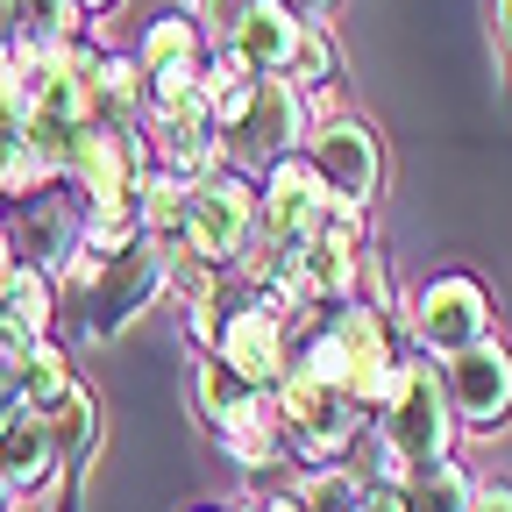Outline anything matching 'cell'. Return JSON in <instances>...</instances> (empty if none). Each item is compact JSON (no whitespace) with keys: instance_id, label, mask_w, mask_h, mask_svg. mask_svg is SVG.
<instances>
[{"instance_id":"cell-22","label":"cell","mask_w":512,"mask_h":512,"mask_svg":"<svg viewBox=\"0 0 512 512\" xmlns=\"http://www.w3.org/2000/svg\"><path fill=\"white\" fill-rule=\"evenodd\" d=\"M349 512H406V484H392V477H356Z\"/></svg>"},{"instance_id":"cell-13","label":"cell","mask_w":512,"mask_h":512,"mask_svg":"<svg viewBox=\"0 0 512 512\" xmlns=\"http://www.w3.org/2000/svg\"><path fill=\"white\" fill-rule=\"evenodd\" d=\"M36 185H50L36 143H29V100H22V72L0 50V200H29Z\"/></svg>"},{"instance_id":"cell-26","label":"cell","mask_w":512,"mask_h":512,"mask_svg":"<svg viewBox=\"0 0 512 512\" xmlns=\"http://www.w3.org/2000/svg\"><path fill=\"white\" fill-rule=\"evenodd\" d=\"M285 8H292L299 22H328V15L342 8V0H285Z\"/></svg>"},{"instance_id":"cell-15","label":"cell","mask_w":512,"mask_h":512,"mask_svg":"<svg viewBox=\"0 0 512 512\" xmlns=\"http://www.w3.org/2000/svg\"><path fill=\"white\" fill-rule=\"evenodd\" d=\"M50 320H57V278L15 264L0 278V356H22V349L50 342Z\"/></svg>"},{"instance_id":"cell-29","label":"cell","mask_w":512,"mask_h":512,"mask_svg":"<svg viewBox=\"0 0 512 512\" xmlns=\"http://www.w3.org/2000/svg\"><path fill=\"white\" fill-rule=\"evenodd\" d=\"M0 50H8V0H0Z\"/></svg>"},{"instance_id":"cell-30","label":"cell","mask_w":512,"mask_h":512,"mask_svg":"<svg viewBox=\"0 0 512 512\" xmlns=\"http://www.w3.org/2000/svg\"><path fill=\"white\" fill-rule=\"evenodd\" d=\"M200 512H228V505H200Z\"/></svg>"},{"instance_id":"cell-18","label":"cell","mask_w":512,"mask_h":512,"mask_svg":"<svg viewBox=\"0 0 512 512\" xmlns=\"http://www.w3.org/2000/svg\"><path fill=\"white\" fill-rule=\"evenodd\" d=\"M399 484H406V512H470V498H477V477L463 470V456H441L427 470H406Z\"/></svg>"},{"instance_id":"cell-5","label":"cell","mask_w":512,"mask_h":512,"mask_svg":"<svg viewBox=\"0 0 512 512\" xmlns=\"http://www.w3.org/2000/svg\"><path fill=\"white\" fill-rule=\"evenodd\" d=\"M306 128H313V100L292 86V79H256L249 100L235 107V121L221 128V157L235 178H264L271 164L299 157L306 150Z\"/></svg>"},{"instance_id":"cell-24","label":"cell","mask_w":512,"mask_h":512,"mask_svg":"<svg viewBox=\"0 0 512 512\" xmlns=\"http://www.w3.org/2000/svg\"><path fill=\"white\" fill-rule=\"evenodd\" d=\"M242 512H299V498H292V491H249Z\"/></svg>"},{"instance_id":"cell-11","label":"cell","mask_w":512,"mask_h":512,"mask_svg":"<svg viewBox=\"0 0 512 512\" xmlns=\"http://www.w3.org/2000/svg\"><path fill=\"white\" fill-rule=\"evenodd\" d=\"M143 157H150V171H164V178H178V185L221 171L228 157H221V128H214L207 100L192 93V100H178V107H164V114H143Z\"/></svg>"},{"instance_id":"cell-10","label":"cell","mask_w":512,"mask_h":512,"mask_svg":"<svg viewBox=\"0 0 512 512\" xmlns=\"http://www.w3.org/2000/svg\"><path fill=\"white\" fill-rule=\"evenodd\" d=\"M207 36L192 15H157L143 50H136V79H143V114H164L207 86Z\"/></svg>"},{"instance_id":"cell-12","label":"cell","mask_w":512,"mask_h":512,"mask_svg":"<svg viewBox=\"0 0 512 512\" xmlns=\"http://www.w3.org/2000/svg\"><path fill=\"white\" fill-rule=\"evenodd\" d=\"M57 441H50V427L36 420V413H0V491L8 498H43V491H57Z\"/></svg>"},{"instance_id":"cell-25","label":"cell","mask_w":512,"mask_h":512,"mask_svg":"<svg viewBox=\"0 0 512 512\" xmlns=\"http://www.w3.org/2000/svg\"><path fill=\"white\" fill-rule=\"evenodd\" d=\"M470 512H512V484H477Z\"/></svg>"},{"instance_id":"cell-21","label":"cell","mask_w":512,"mask_h":512,"mask_svg":"<svg viewBox=\"0 0 512 512\" xmlns=\"http://www.w3.org/2000/svg\"><path fill=\"white\" fill-rule=\"evenodd\" d=\"M256 8H264V0H192V22H200V36H207V50H221Z\"/></svg>"},{"instance_id":"cell-27","label":"cell","mask_w":512,"mask_h":512,"mask_svg":"<svg viewBox=\"0 0 512 512\" xmlns=\"http://www.w3.org/2000/svg\"><path fill=\"white\" fill-rule=\"evenodd\" d=\"M72 8H79V15H114L121 0H72Z\"/></svg>"},{"instance_id":"cell-9","label":"cell","mask_w":512,"mask_h":512,"mask_svg":"<svg viewBox=\"0 0 512 512\" xmlns=\"http://www.w3.org/2000/svg\"><path fill=\"white\" fill-rule=\"evenodd\" d=\"M434 377H441L448 413H456V434H505L512 427V349L498 335L434 363Z\"/></svg>"},{"instance_id":"cell-16","label":"cell","mask_w":512,"mask_h":512,"mask_svg":"<svg viewBox=\"0 0 512 512\" xmlns=\"http://www.w3.org/2000/svg\"><path fill=\"white\" fill-rule=\"evenodd\" d=\"M86 36V15L72 0H8V57L15 64H36V57H57L64 43Z\"/></svg>"},{"instance_id":"cell-14","label":"cell","mask_w":512,"mask_h":512,"mask_svg":"<svg viewBox=\"0 0 512 512\" xmlns=\"http://www.w3.org/2000/svg\"><path fill=\"white\" fill-rule=\"evenodd\" d=\"M299 15L285 8V0H264L214 57L221 64H235V72H249V79H285V64H292V50H299Z\"/></svg>"},{"instance_id":"cell-4","label":"cell","mask_w":512,"mask_h":512,"mask_svg":"<svg viewBox=\"0 0 512 512\" xmlns=\"http://www.w3.org/2000/svg\"><path fill=\"white\" fill-rule=\"evenodd\" d=\"M171 264L178 256L164 242H128L121 256H107L100 271H86L72 285V306H79V342H114L121 328H136V320L171 299Z\"/></svg>"},{"instance_id":"cell-2","label":"cell","mask_w":512,"mask_h":512,"mask_svg":"<svg viewBox=\"0 0 512 512\" xmlns=\"http://www.w3.org/2000/svg\"><path fill=\"white\" fill-rule=\"evenodd\" d=\"M185 335H192V349L221 356L228 370H242L249 384H264V392H278V377L292 370V320L242 278H221L214 306L185 313Z\"/></svg>"},{"instance_id":"cell-7","label":"cell","mask_w":512,"mask_h":512,"mask_svg":"<svg viewBox=\"0 0 512 512\" xmlns=\"http://www.w3.org/2000/svg\"><path fill=\"white\" fill-rule=\"evenodd\" d=\"M299 157H306V171L320 178V192H328L335 207H349V214L377 207V192H384V136L363 114H313Z\"/></svg>"},{"instance_id":"cell-20","label":"cell","mask_w":512,"mask_h":512,"mask_svg":"<svg viewBox=\"0 0 512 512\" xmlns=\"http://www.w3.org/2000/svg\"><path fill=\"white\" fill-rule=\"evenodd\" d=\"M292 498H299V512H349V498H356V477L349 470H306L299 484H285Z\"/></svg>"},{"instance_id":"cell-8","label":"cell","mask_w":512,"mask_h":512,"mask_svg":"<svg viewBox=\"0 0 512 512\" xmlns=\"http://www.w3.org/2000/svg\"><path fill=\"white\" fill-rule=\"evenodd\" d=\"M406 328H413L420 356L448 363V356H463V349H477V342L498 335V299H491V285L477 271H441V278H427L413 292Z\"/></svg>"},{"instance_id":"cell-19","label":"cell","mask_w":512,"mask_h":512,"mask_svg":"<svg viewBox=\"0 0 512 512\" xmlns=\"http://www.w3.org/2000/svg\"><path fill=\"white\" fill-rule=\"evenodd\" d=\"M285 79H292L313 107L342 86V50H335L328 22H306V29H299V50H292V64H285Z\"/></svg>"},{"instance_id":"cell-23","label":"cell","mask_w":512,"mask_h":512,"mask_svg":"<svg viewBox=\"0 0 512 512\" xmlns=\"http://www.w3.org/2000/svg\"><path fill=\"white\" fill-rule=\"evenodd\" d=\"M491 36H498V57H505V100H512V0H491Z\"/></svg>"},{"instance_id":"cell-17","label":"cell","mask_w":512,"mask_h":512,"mask_svg":"<svg viewBox=\"0 0 512 512\" xmlns=\"http://www.w3.org/2000/svg\"><path fill=\"white\" fill-rule=\"evenodd\" d=\"M43 427H50V441H57V470H64L57 484H86V470H93V456H100V399L86 392V377L43 413Z\"/></svg>"},{"instance_id":"cell-1","label":"cell","mask_w":512,"mask_h":512,"mask_svg":"<svg viewBox=\"0 0 512 512\" xmlns=\"http://www.w3.org/2000/svg\"><path fill=\"white\" fill-rule=\"evenodd\" d=\"M292 363L313 370V377H328L335 392H349V406L363 420L384 413V399L399 392V370L413 363L399 349V328H392V313L384 306H320L306 320H292Z\"/></svg>"},{"instance_id":"cell-6","label":"cell","mask_w":512,"mask_h":512,"mask_svg":"<svg viewBox=\"0 0 512 512\" xmlns=\"http://www.w3.org/2000/svg\"><path fill=\"white\" fill-rule=\"evenodd\" d=\"M370 434H377V448L392 456V470L406 477V470H427V463H441V456H456V413H448V399H441V377H434V363H406L399 370V392L384 399V413L370 420Z\"/></svg>"},{"instance_id":"cell-28","label":"cell","mask_w":512,"mask_h":512,"mask_svg":"<svg viewBox=\"0 0 512 512\" xmlns=\"http://www.w3.org/2000/svg\"><path fill=\"white\" fill-rule=\"evenodd\" d=\"M15 271V242H8V228H0V278Z\"/></svg>"},{"instance_id":"cell-3","label":"cell","mask_w":512,"mask_h":512,"mask_svg":"<svg viewBox=\"0 0 512 512\" xmlns=\"http://www.w3.org/2000/svg\"><path fill=\"white\" fill-rule=\"evenodd\" d=\"M249 249H256V185L235 178L228 164L207 171V178H192L171 256H178V264L214 271V278H235L249 264Z\"/></svg>"}]
</instances>
